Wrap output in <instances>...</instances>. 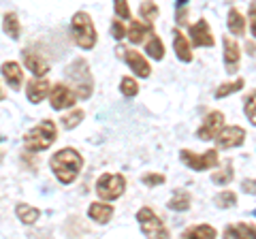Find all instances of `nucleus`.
I'll use <instances>...</instances> for the list:
<instances>
[{
  "mask_svg": "<svg viewBox=\"0 0 256 239\" xmlns=\"http://www.w3.org/2000/svg\"><path fill=\"white\" fill-rule=\"evenodd\" d=\"M50 169L60 184H73L84 169V156L75 148H62L50 158Z\"/></svg>",
  "mask_w": 256,
  "mask_h": 239,
  "instance_id": "1",
  "label": "nucleus"
},
{
  "mask_svg": "<svg viewBox=\"0 0 256 239\" xmlns=\"http://www.w3.org/2000/svg\"><path fill=\"white\" fill-rule=\"evenodd\" d=\"M66 82L68 88L75 92L77 98H90L94 92V77L90 64L86 58H75L70 64L66 66Z\"/></svg>",
  "mask_w": 256,
  "mask_h": 239,
  "instance_id": "2",
  "label": "nucleus"
},
{
  "mask_svg": "<svg viewBox=\"0 0 256 239\" xmlns=\"http://www.w3.org/2000/svg\"><path fill=\"white\" fill-rule=\"evenodd\" d=\"M56 137H58V126L54 120H43L41 124H36L34 128H30L24 134V148L28 152H45L54 146Z\"/></svg>",
  "mask_w": 256,
  "mask_h": 239,
  "instance_id": "3",
  "label": "nucleus"
},
{
  "mask_svg": "<svg viewBox=\"0 0 256 239\" xmlns=\"http://www.w3.org/2000/svg\"><path fill=\"white\" fill-rule=\"evenodd\" d=\"M70 32H73V41L82 47V50H92L98 41V32L94 28L92 18L86 11H77L70 20Z\"/></svg>",
  "mask_w": 256,
  "mask_h": 239,
  "instance_id": "4",
  "label": "nucleus"
},
{
  "mask_svg": "<svg viewBox=\"0 0 256 239\" xmlns=\"http://www.w3.org/2000/svg\"><path fill=\"white\" fill-rule=\"evenodd\" d=\"M126 190V178L122 173H102L96 180V194H98L105 203H111L120 198Z\"/></svg>",
  "mask_w": 256,
  "mask_h": 239,
  "instance_id": "5",
  "label": "nucleus"
},
{
  "mask_svg": "<svg viewBox=\"0 0 256 239\" xmlns=\"http://www.w3.org/2000/svg\"><path fill=\"white\" fill-rule=\"evenodd\" d=\"M137 222L141 224L143 235L148 239H169V228L156 216L152 207H141L137 212Z\"/></svg>",
  "mask_w": 256,
  "mask_h": 239,
  "instance_id": "6",
  "label": "nucleus"
},
{
  "mask_svg": "<svg viewBox=\"0 0 256 239\" xmlns=\"http://www.w3.org/2000/svg\"><path fill=\"white\" fill-rule=\"evenodd\" d=\"M180 158L192 171H210L220 164V158H218L216 150H207L203 154H196V152H192V150H180Z\"/></svg>",
  "mask_w": 256,
  "mask_h": 239,
  "instance_id": "7",
  "label": "nucleus"
},
{
  "mask_svg": "<svg viewBox=\"0 0 256 239\" xmlns=\"http://www.w3.org/2000/svg\"><path fill=\"white\" fill-rule=\"evenodd\" d=\"M118 54L124 58V62L128 66H130V70L137 77H141V79H146V77H150L152 75V66H150V62L146 60V56H143L141 52H137V50H128V47H122L120 45L118 47Z\"/></svg>",
  "mask_w": 256,
  "mask_h": 239,
  "instance_id": "8",
  "label": "nucleus"
},
{
  "mask_svg": "<svg viewBox=\"0 0 256 239\" xmlns=\"http://www.w3.org/2000/svg\"><path fill=\"white\" fill-rule=\"evenodd\" d=\"M222 128H224V114L222 111H210V114L203 118L201 126H198L196 137L201 141H212L218 137Z\"/></svg>",
  "mask_w": 256,
  "mask_h": 239,
  "instance_id": "9",
  "label": "nucleus"
},
{
  "mask_svg": "<svg viewBox=\"0 0 256 239\" xmlns=\"http://www.w3.org/2000/svg\"><path fill=\"white\" fill-rule=\"evenodd\" d=\"M50 102H52V109H56V111L70 109V107H75L77 96H75V92L70 90L66 84H56V86H52Z\"/></svg>",
  "mask_w": 256,
  "mask_h": 239,
  "instance_id": "10",
  "label": "nucleus"
},
{
  "mask_svg": "<svg viewBox=\"0 0 256 239\" xmlns=\"http://www.w3.org/2000/svg\"><path fill=\"white\" fill-rule=\"evenodd\" d=\"M246 141V130L242 126H224L220 130V134L216 137V143H218L220 150H230V148H239Z\"/></svg>",
  "mask_w": 256,
  "mask_h": 239,
  "instance_id": "11",
  "label": "nucleus"
},
{
  "mask_svg": "<svg viewBox=\"0 0 256 239\" xmlns=\"http://www.w3.org/2000/svg\"><path fill=\"white\" fill-rule=\"evenodd\" d=\"M190 41L196 47H214L216 45V38L212 34V28H210V24H207V20H196V24L190 26Z\"/></svg>",
  "mask_w": 256,
  "mask_h": 239,
  "instance_id": "12",
  "label": "nucleus"
},
{
  "mask_svg": "<svg viewBox=\"0 0 256 239\" xmlns=\"http://www.w3.org/2000/svg\"><path fill=\"white\" fill-rule=\"evenodd\" d=\"M22 58H24V64H26V68H28L34 77L45 79V75L50 73V64H47V60L43 58V56H38L36 52L24 50V52H22Z\"/></svg>",
  "mask_w": 256,
  "mask_h": 239,
  "instance_id": "13",
  "label": "nucleus"
},
{
  "mask_svg": "<svg viewBox=\"0 0 256 239\" xmlns=\"http://www.w3.org/2000/svg\"><path fill=\"white\" fill-rule=\"evenodd\" d=\"M52 92V84L47 82V79H38V77H32L30 82L26 84V96L32 105H36V102H43L47 96H50Z\"/></svg>",
  "mask_w": 256,
  "mask_h": 239,
  "instance_id": "14",
  "label": "nucleus"
},
{
  "mask_svg": "<svg viewBox=\"0 0 256 239\" xmlns=\"http://www.w3.org/2000/svg\"><path fill=\"white\" fill-rule=\"evenodd\" d=\"M222 45H224V66H226L228 73H237L239 60H242V52H239L237 41L233 36H224Z\"/></svg>",
  "mask_w": 256,
  "mask_h": 239,
  "instance_id": "15",
  "label": "nucleus"
},
{
  "mask_svg": "<svg viewBox=\"0 0 256 239\" xmlns=\"http://www.w3.org/2000/svg\"><path fill=\"white\" fill-rule=\"evenodd\" d=\"M0 73H2V79L6 84H9V88H13V90H22L24 86V70L22 66L18 64V62H4L2 66H0Z\"/></svg>",
  "mask_w": 256,
  "mask_h": 239,
  "instance_id": "16",
  "label": "nucleus"
},
{
  "mask_svg": "<svg viewBox=\"0 0 256 239\" xmlns=\"http://www.w3.org/2000/svg\"><path fill=\"white\" fill-rule=\"evenodd\" d=\"M88 218L94 220L96 224H107V222L114 218V207H111V203L96 201L88 207Z\"/></svg>",
  "mask_w": 256,
  "mask_h": 239,
  "instance_id": "17",
  "label": "nucleus"
},
{
  "mask_svg": "<svg viewBox=\"0 0 256 239\" xmlns=\"http://www.w3.org/2000/svg\"><path fill=\"white\" fill-rule=\"evenodd\" d=\"M173 50H175V54H178V60H182V62H192V47H190V43H188V36L182 32L180 28H175L173 30Z\"/></svg>",
  "mask_w": 256,
  "mask_h": 239,
  "instance_id": "18",
  "label": "nucleus"
},
{
  "mask_svg": "<svg viewBox=\"0 0 256 239\" xmlns=\"http://www.w3.org/2000/svg\"><path fill=\"white\" fill-rule=\"evenodd\" d=\"M146 34H154L152 32V26L141 20H130L126 26V38L130 43H143L146 41Z\"/></svg>",
  "mask_w": 256,
  "mask_h": 239,
  "instance_id": "19",
  "label": "nucleus"
},
{
  "mask_svg": "<svg viewBox=\"0 0 256 239\" xmlns=\"http://www.w3.org/2000/svg\"><path fill=\"white\" fill-rule=\"evenodd\" d=\"M224 239H256V226L244 224V222H235L224 228Z\"/></svg>",
  "mask_w": 256,
  "mask_h": 239,
  "instance_id": "20",
  "label": "nucleus"
},
{
  "mask_svg": "<svg viewBox=\"0 0 256 239\" xmlns=\"http://www.w3.org/2000/svg\"><path fill=\"white\" fill-rule=\"evenodd\" d=\"M216 228L212 224H194L182 233V239H216Z\"/></svg>",
  "mask_w": 256,
  "mask_h": 239,
  "instance_id": "21",
  "label": "nucleus"
},
{
  "mask_svg": "<svg viewBox=\"0 0 256 239\" xmlns=\"http://www.w3.org/2000/svg\"><path fill=\"white\" fill-rule=\"evenodd\" d=\"M192 205V196L188 190H175L173 196L169 198V203H166V207L173 212H188Z\"/></svg>",
  "mask_w": 256,
  "mask_h": 239,
  "instance_id": "22",
  "label": "nucleus"
},
{
  "mask_svg": "<svg viewBox=\"0 0 256 239\" xmlns=\"http://www.w3.org/2000/svg\"><path fill=\"white\" fill-rule=\"evenodd\" d=\"M226 26H228V30H230V34H233V36H244L246 34V20H244L242 11L235 9V6L228 11Z\"/></svg>",
  "mask_w": 256,
  "mask_h": 239,
  "instance_id": "23",
  "label": "nucleus"
},
{
  "mask_svg": "<svg viewBox=\"0 0 256 239\" xmlns=\"http://www.w3.org/2000/svg\"><path fill=\"white\" fill-rule=\"evenodd\" d=\"M15 214H18V218L24 222V224H34V222L41 218V210H36V207H32L28 203L15 205Z\"/></svg>",
  "mask_w": 256,
  "mask_h": 239,
  "instance_id": "24",
  "label": "nucleus"
},
{
  "mask_svg": "<svg viewBox=\"0 0 256 239\" xmlns=\"http://www.w3.org/2000/svg\"><path fill=\"white\" fill-rule=\"evenodd\" d=\"M2 30L4 34H9L13 41H18V38L22 36V24H20V18L18 13H6L4 20H2Z\"/></svg>",
  "mask_w": 256,
  "mask_h": 239,
  "instance_id": "25",
  "label": "nucleus"
},
{
  "mask_svg": "<svg viewBox=\"0 0 256 239\" xmlns=\"http://www.w3.org/2000/svg\"><path fill=\"white\" fill-rule=\"evenodd\" d=\"M146 54L152 60H162L164 58V45H162V41H160V36L150 34L148 43H146Z\"/></svg>",
  "mask_w": 256,
  "mask_h": 239,
  "instance_id": "26",
  "label": "nucleus"
},
{
  "mask_svg": "<svg viewBox=\"0 0 256 239\" xmlns=\"http://www.w3.org/2000/svg\"><path fill=\"white\" fill-rule=\"evenodd\" d=\"M244 86H246V82L242 77L233 79V82H224L218 90H216V98H224V96H228V94H233V92H239Z\"/></svg>",
  "mask_w": 256,
  "mask_h": 239,
  "instance_id": "27",
  "label": "nucleus"
},
{
  "mask_svg": "<svg viewBox=\"0 0 256 239\" xmlns=\"http://www.w3.org/2000/svg\"><path fill=\"white\" fill-rule=\"evenodd\" d=\"M84 118H86V111L84 109H73L70 114H66V116H62V126L66 130H70V128H75V126H79L84 122Z\"/></svg>",
  "mask_w": 256,
  "mask_h": 239,
  "instance_id": "28",
  "label": "nucleus"
},
{
  "mask_svg": "<svg viewBox=\"0 0 256 239\" xmlns=\"http://www.w3.org/2000/svg\"><path fill=\"white\" fill-rule=\"evenodd\" d=\"M230 180H233V164H230V162H226L220 171H216L212 175V182H214V184H218V186L230 184Z\"/></svg>",
  "mask_w": 256,
  "mask_h": 239,
  "instance_id": "29",
  "label": "nucleus"
},
{
  "mask_svg": "<svg viewBox=\"0 0 256 239\" xmlns=\"http://www.w3.org/2000/svg\"><path fill=\"white\" fill-rule=\"evenodd\" d=\"M216 205L220 207V210H228V207H235L237 205V194L233 190H222V192L216 194Z\"/></svg>",
  "mask_w": 256,
  "mask_h": 239,
  "instance_id": "30",
  "label": "nucleus"
},
{
  "mask_svg": "<svg viewBox=\"0 0 256 239\" xmlns=\"http://www.w3.org/2000/svg\"><path fill=\"white\" fill-rule=\"evenodd\" d=\"M120 92H122L124 96L132 98V96H137L139 94V84L134 82L132 77H122V82H120Z\"/></svg>",
  "mask_w": 256,
  "mask_h": 239,
  "instance_id": "31",
  "label": "nucleus"
},
{
  "mask_svg": "<svg viewBox=\"0 0 256 239\" xmlns=\"http://www.w3.org/2000/svg\"><path fill=\"white\" fill-rule=\"evenodd\" d=\"M139 15H141V20H146V24L154 22L158 18V4L156 2H141Z\"/></svg>",
  "mask_w": 256,
  "mask_h": 239,
  "instance_id": "32",
  "label": "nucleus"
},
{
  "mask_svg": "<svg viewBox=\"0 0 256 239\" xmlns=\"http://www.w3.org/2000/svg\"><path fill=\"white\" fill-rule=\"evenodd\" d=\"M244 111H246V116H248V120L256 126V90L254 92H250L246 96V100H244Z\"/></svg>",
  "mask_w": 256,
  "mask_h": 239,
  "instance_id": "33",
  "label": "nucleus"
},
{
  "mask_svg": "<svg viewBox=\"0 0 256 239\" xmlns=\"http://www.w3.org/2000/svg\"><path fill=\"white\" fill-rule=\"evenodd\" d=\"M114 11H116V20H120V22L130 20V6H128V2H124V0H118L114 4Z\"/></svg>",
  "mask_w": 256,
  "mask_h": 239,
  "instance_id": "34",
  "label": "nucleus"
},
{
  "mask_svg": "<svg viewBox=\"0 0 256 239\" xmlns=\"http://www.w3.org/2000/svg\"><path fill=\"white\" fill-rule=\"evenodd\" d=\"M164 175L162 173H146V175H143V178H141V182H143V184H146V186H150V188H154V186H160V184H164Z\"/></svg>",
  "mask_w": 256,
  "mask_h": 239,
  "instance_id": "35",
  "label": "nucleus"
},
{
  "mask_svg": "<svg viewBox=\"0 0 256 239\" xmlns=\"http://www.w3.org/2000/svg\"><path fill=\"white\" fill-rule=\"evenodd\" d=\"M111 32H114V38H118V41L126 38V26H124V22H120V20L111 22Z\"/></svg>",
  "mask_w": 256,
  "mask_h": 239,
  "instance_id": "36",
  "label": "nucleus"
},
{
  "mask_svg": "<svg viewBox=\"0 0 256 239\" xmlns=\"http://www.w3.org/2000/svg\"><path fill=\"white\" fill-rule=\"evenodd\" d=\"M250 32L256 38V4L250 6Z\"/></svg>",
  "mask_w": 256,
  "mask_h": 239,
  "instance_id": "37",
  "label": "nucleus"
},
{
  "mask_svg": "<svg viewBox=\"0 0 256 239\" xmlns=\"http://www.w3.org/2000/svg\"><path fill=\"white\" fill-rule=\"evenodd\" d=\"M244 188H246V192L256 194V182L254 180H244Z\"/></svg>",
  "mask_w": 256,
  "mask_h": 239,
  "instance_id": "38",
  "label": "nucleus"
},
{
  "mask_svg": "<svg viewBox=\"0 0 256 239\" xmlns=\"http://www.w3.org/2000/svg\"><path fill=\"white\" fill-rule=\"evenodd\" d=\"M4 98V92H2V86H0V100Z\"/></svg>",
  "mask_w": 256,
  "mask_h": 239,
  "instance_id": "39",
  "label": "nucleus"
},
{
  "mask_svg": "<svg viewBox=\"0 0 256 239\" xmlns=\"http://www.w3.org/2000/svg\"><path fill=\"white\" fill-rule=\"evenodd\" d=\"M254 214H256V212H254Z\"/></svg>",
  "mask_w": 256,
  "mask_h": 239,
  "instance_id": "40",
  "label": "nucleus"
}]
</instances>
